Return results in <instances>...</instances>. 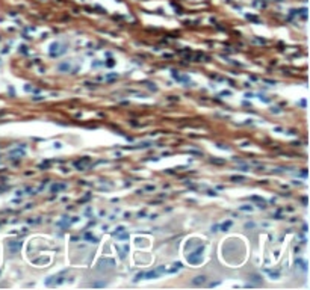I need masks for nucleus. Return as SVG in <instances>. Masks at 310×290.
I'll use <instances>...</instances> for the list:
<instances>
[{"mask_svg": "<svg viewBox=\"0 0 310 290\" xmlns=\"http://www.w3.org/2000/svg\"><path fill=\"white\" fill-rule=\"evenodd\" d=\"M201 254H203V248L197 249L195 252H192V254L188 255V261H189L191 264H198V263H201V260H203Z\"/></svg>", "mask_w": 310, "mask_h": 290, "instance_id": "obj_1", "label": "nucleus"}, {"mask_svg": "<svg viewBox=\"0 0 310 290\" xmlns=\"http://www.w3.org/2000/svg\"><path fill=\"white\" fill-rule=\"evenodd\" d=\"M21 248V242L20 240H14V242H9V249L12 252H17L18 249Z\"/></svg>", "mask_w": 310, "mask_h": 290, "instance_id": "obj_2", "label": "nucleus"}, {"mask_svg": "<svg viewBox=\"0 0 310 290\" xmlns=\"http://www.w3.org/2000/svg\"><path fill=\"white\" fill-rule=\"evenodd\" d=\"M204 283H206V277H197V278L192 281L194 286H200V284H204Z\"/></svg>", "mask_w": 310, "mask_h": 290, "instance_id": "obj_3", "label": "nucleus"}, {"mask_svg": "<svg viewBox=\"0 0 310 290\" xmlns=\"http://www.w3.org/2000/svg\"><path fill=\"white\" fill-rule=\"evenodd\" d=\"M266 274L271 277V278H274V280H277V278H280V274L278 272H272V271H269V269H266Z\"/></svg>", "mask_w": 310, "mask_h": 290, "instance_id": "obj_4", "label": "nucleus"}, {"mask_svg": "<svg viewBox=\"0 0 310 290\" xmlns=\"http://www.w3.org/2000/svg\"><path fill=\"white\" fill-rule=\"evenodd\" d=\"M230 227H231V221H227L225 224H222V225H221V228L224 230V231H225V230H228Z\"/></svg>", "mask_w": 310, "mask_h": 290, "instance_id": "obj_5", "label": "nucleus"}, {"mask_svg": "<svg viewBox=\"0 0 310 290\" xmlns=\"http://www.w3.org/2000/svg\"><path fill=\"white\" fill-rule=\"evenodd\" d=\"M85 237H86V239H89V240H92V242H97V239H95L94 236H91L89 233H86V234H85Z\"/></svg>", "mask_w": 310, "mask_h": 290, "instance_id": "obj_6", "label": "nucleus"}, {"mask_svg": "<svg viewBox=\"0 0 310 290\" xmlns=\"http://www.w3.org/2000/svg\"><path fill=\"white\" fill-rule=\"evenodd\" d=\"M251 280H254V281H262V278H260L259 275H251Z\"/></svg>", "mask_w": 310, "mask_h": 290, "instance_id": "obj_7", "label": "nucleus"}, {"mask_svg": "<svg viewBox=\"0 0 310 290\" xmlns=\"http://www.w3.org/2000/svg\"><path fill=\"white\" fill-rule=\"evenodd\" d=\"M241 210H251V207H248V206H244V207H241Z\"/></svg>", "mask_w": 310, "mask_h": 290, "instance_id": "obj_8", "label": "nucleus"}]
</instances>
